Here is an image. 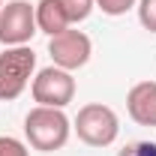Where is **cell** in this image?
<instances>
[{"label":"cell","instance_id":"cell-1","mask_svg":"<svg viewBox=\"0 0 156 156\" xmlns=\"http://www.w3.org/2000/svg\"><path fill=\"white\" fill-rule=\"evenodd\" d=\"M69 132H72V123H69V117L63 114V108L36 105L24 117V135L30 141V147L42 150V153L60 150L69 141Z\"/></svg>","mask_w":156,"mask_h":156},{"label":"cell","instance_id":"cell-2","mask_svg":"<svg viewBox=\"0 0 156 156\" xmlns=\"http://www.w3.org/2000/svg\"><path fill=\"white\" fill-rule=\"evenodd\" d=\"M72 129H75V135L84 144H90V147H108L120 135V120H117V114L108 105L90 102V105L78 108V117L72 123Z\"/></svg>","mask_w":156,"mask_h":156},{"label":"cell","instance_id":"cell-3","mask_svg":"<svg viewBox=\"0 0 156 156\" xmlns=\"http://www.w3.org/2000/svg\"><path fill=\"white\" fill-rule=\"evenodd\" d=\"M36 69V54L30 45H15L0 54V99L12 102L24 93Z\"/></svg>","mask_w":156,"mask_h":156},{"label":"cell","instance_id":"cell-4","mask_svg":"<svg viewBox=\"0 0 156 156\" xmlns=\"http://www.w3.org/2000/svg\"><path fill=\"white\" fill-rule=\"evenodd\" d=\"M30 93L36 99V105L66 108L75 99V78H72V72H66L60 66H45L36 72L33 84H30Z\"/></svg>","mask_w":156,"mask_h":156},{"label":"cell","instance_id":"cell-5","mask_svg":"<svg viewBox=\"0 0 156 156\" xmlns=\"http://www.w3.org/2000/svg\"><path fill=\"white\" fill-rule=\"evenodd\" d=\"M36 30V6H30L27 0H9L0 9V45H27Z\"/></svg>","mask_w":156,"mask_h":156},{"label":"cell","instance_id":"cell-6","mask_svg":"<svg viewBox=\"0 0 156 156\" xmlns=\"http://www.w3.org/2000/svg\"><path fill=\"white\" fill-rule=\"evenodd\" d=\"M48 54H51V60H54V66L72 72V69H81V66L90 60L93 42H90L87 33L66 27L63 33H57V36L48 39Z\"/></svg>","mask_w":156,"mask_h":156},{"label":"cell","instance_id":"cell-7","mask_svg":"<svg viewBox=\"0 0 156 156\" xmlns=\"http://www.w3.org/2000/svg\"><path fill=\"white\" fill-rule=\"evenodd\" d=\"M126 111L138 126H156V81H138L126 93Z\"/></svg>","mask_w":156,"mask_h":156},{"label":"cell","instance_id":"cell-8","mask_svg":"<svg viewBox=\"0 0 156 156\" xmlns=\"http://www.w3.org/2000/svg\"><path fill=\"white\" fill-rule=\"evenodd\" d=\"M69 24H72V21H69V15H66V9H63L60 0H39L36 3V27L42 33L57 36Z\"/></svg>","mask_w":156,"mask_h":156},{"label":"cell","instance_id":"cell-9","mask_svg":"<svg viewBox=\"0 0 156 156\" xmlns=\"http://www.w3.org/2000/svg\"><path fill=\"white\" fill-rule=\"evenodd\" d=\"M60 3H63V9H66V15H69L72 24L84 21L93 12V6H96V0H60Z\"/></svg>","mask_w":156,"mask_h":156},{"label":"cell","instance_id":"cell-10","mask_svg":"<svg viewBox=\"0 0 156 156\" xmlns=\"http://www.w3.org/2000/svg\"><path fill=\"white\" fill-rule=\"evenodd\" d=\"M138 21L144 24V30L156 33V0H138Z\"/></svg>","mask_w":156,"mask_h":156},{"label":"cell","instance_id":"cell-11","mask_svg":"<svg viewBox=\"0 0 156 156\" xmlns=\"http://www.w3.org/2000/svg\"><path fill=\"white\" fill-rule=\"evenodd\" d=\"M138 0H96V6L105 12V15H111V18H117V15H126L132 6H135Z\"/></svg>","mask_w":156,"mask_h":156},{"label":"cell","instance_id":"cell-12","mask_svg":"<svg viewBox=\"0 0 156 156\" xmlns=\"http://www.w3.org/2000/svg\"><path fill=\"white\" fill-rule=\"evenodd\" d=\"M0 156H30L27 144L12 135H0Z\"/></svg>","mask_w":156,"mask_h":156},{"label":"cell","instance_id":"cell-13","mask_svg":"<svg viewBox=\"0 0 156 156\" xmlns=\"http://www.w3.org/2000/svg\"><path fill=\"white\" fill-rule=\"evenodd\" d=\"M117 156H156V141H132Z\"/></svg>","mask_w":156,"mask_h":156},{"label":"cell","instance_id":"cell-14","mask_svg":"<svg viewBox=\"0 0 156 156\" xmlns=\"http://www.w3.org/2000/svg\"><path fill=\"white\" fill-rule=\"evenodd\" d=\"M0 9H3V0H0Z\"/></svg>","mask_w":156,"mask_h":156}]
</instances>
